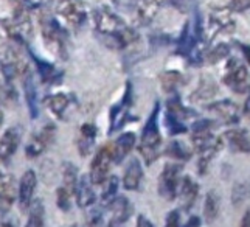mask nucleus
<instances>
[{"instance_id": "1", "label": "nucleus", "mask_w": 250, "mask_h": 227, "mask_svg": "<svg viewBox=\"0 0 250 227\" xmlns=\"http://www.w3.org/2000/svg\"><path fill=\"white\" fill-rule=\"evenodd\" d=\"M93 23L112 48H123L135 39V33L107 8H98L93 13Z\"/></svg>"}, {"instance_id": "2", "label": "nucleus", "mask_w": 250, "mask_h": 227, "mask_svg": "<svg viewBox=\"0 0 250 227\" xmlns=\"http://www.w3.org/2000/svg\"><path fill=\"white\" fill-rule=\"evenodd\" d=\"M159 115H160V103H156L148 121H146V125L143 126L142 137H140L139 151L148 165L156 162L160 156L162 136L159 129Z\"/></svg>"}, {"instance_id": "3", "label": "nucleus", "mask_w": 250, "mask_h": 227, "mask_svg": "<svg viewBox=\"0 0 250 227\" xmlns=\"http://www.w3.org/2000/svg\"><path fill=\"white\" fill-rule=\"evenodd\" d=\"M41 28H42V38H44L47 48L55 56L65 59L67 58V39L61 27L53 21L44 19L41 23Z\"/></svg>"}, {"instance_id": "4", "label": "nucleus", "mask_w": 250, "mask_h": 227, "mask_svg": "<svg viewBox=\"0 0 250 227\" xmlns=\"http://www.w3.org/2000/svg\"><path fill=\"white\" fill-rule=\"evenodd\" d=\"M55 136H56V126L55 123L48 121V123H45L30 137V142L25 146V156L28 159H36L41 154H44L48 150V146L53 143Z\"/></svg>"}, {"instance_id": "5", "label": "nucleus", "mask_w": 250, "mask_h": 227, "mask_svg": "<svg viewBox=\"0 0 250 227\" xmlns=\"http://www.w3.org/2000/svg\"><path fill=\"white\" fill-rule=\"evenodd\" d=\"M56 13L72 28H80L87 17V11L81 0H59Z\"/></svg>"}, {"instance_id": "6", "label": "nucleus", "mask_w": 250, "mask_h": 227, "mask_svg": "<svg viewBox=\"0 0 250 227\" xmlns=\"http://www.w3.org/2000/svg\"><path fill=\"white\" fill-rule=\"evenodd\" d=\"M180 173H182V165L177 163H167L162 170L159 178V195L167 201H172L177 196V190L180 184Z\"/></svg>"}, {"instance_id": "7", "label": "nucleus", "mask_w": 250, "mask_h": 227, "mask_svg": "<svg viewBox=\"0 0 250 227\" xmlns=\"http://www.w3.org/2000/svg\"><path fill=\"white\" fill-rule=\"evenodd\" d=\"M112 163H114V159H112L110 146L106 145L100 148L97 154L93 156L92 163H90V171H89V176H90V181L93 182V185H101L103 182L109 178Z\"/></svg>"}, {"instance_id": "8", "label": "nucleus", "mask_w": 250, "mask_h": 227, "mask_svg": "<svg viewBox=\"0 0 250 227\" xmlns=\"http://www.w3.org/2000/svg\"><path fill=\"white\" fill-rule=\"evenodd\" d=\"M224 83L236 93L247 92L250 89L247 83V68L239 64L236 59H230L227 64V73L224 75Z\"/></svg>"}, {"instance_id": "9", "label": "nucleus", "mask_w": 250, "mask_h": 227, "mask_svg": "<svg viewBox=\"0 0 250 227\" xmlns=\"http://www.w3.org/2000/svg\"><path fill=\"white\" fill-rule=\"evenodd\" d=\"M132 106V86L131 83H127L126 89H125V95L123 100L117 103L114 108L110 109V133L112 131H118L122 129L131 117L129 115V109Z\"/></svg>"}, {"instance_id": "10", "label": "nucleus", "mask_w": 250, "mask_h": 227, "mask_svg": "<svg viewBox=\"0 0 250 227\" xmlns=\"http://www.w3.org/2000/svg\"><path fill=\"white\" fill-rule=\"evenodd\" d=\"M19 78L22 80L23 95H25V101H27L30 117L34 120L39 117V93H38V86H36V81H34L30 66L25 68Z\"/></svg>"}, {"instance_id": "11", "label": "nucleus", "mask_w": 250, "mask_h": 227, "mask_svg": "<svg viewBox=\"0 0 250 227\" xmlns=\"http://www.w3.org/2000/svg\"><path fill=\"white\" fill-rule=\"evenodd\" d=\"M17 198V185L13 173L0 167V208L10 210Z\"/></svg>"}, {"instance_id": "12", "label": "nucleus", "mask_w": 250, "mask_h": 227, "mask_svg": "<svg viewBox=\"0 0 250 227\" xmlns=\"http://www.w3.org/2000/svg\"><path fill=\"white\" fill-rule=\"evenodd\" d=\"M38 187V176L33 170H27L17 185V199L23 210H28L30 204L34 201V191Z\"/></svg>"}, {"instance_id": "13", "label": "nucleus", "mask_w": 250, "mask_h": 227, "mask_svg": "<svg viewBox=\"0 0 250 227\" xmlns=\"http://www.w3.org/2000/svg\"><path fill=\"white\" fill-rule=\"evenodd\" d=\"M22 140L21 126H10L0 136V162H8L16 154Z\"/></svg>"}, {"instance_id": "14", "label": "nucleus", "mask_w": 250, "mask_h": 227, "mask_svg": "<svg viewBox=\"0 0 250 227\" xmlns=\"http://www.w3.org/2000/svg\"><path fill=\"white\" fill-rule=\"evenodd\" d=\"M75 103H76L75 95L68 92H58L53 95H48L45 98V106L58 120H64L67 117L68 109H70Z\"/></svg>"}, {"instance_id": "15", "label": "nucleus", "mask_w": 250, "mask_h": 227, "mask_svg": "<svg viewBox=\"0 0 250 227\" xmlns=\"http://www.w3.org/2000/svg\"><path fill=\"white\" fill-rule=\"evenodd\" d=\"M75 201L78 207L81 208H87L90 205L95 204L97 201V193L93 190V182L90 181L89 173L83 174L78 179V184H76V190H75Z\"/></svg>"}, {"instance_id": "16", "label": "nucleus", "mask_w": 250, "mask_h": 227, "mask_svg": "<svg viewBox=\"0 0 250 227\" xmlns=\"http://www.w3.org/2000/svg\"><path fill=\"white\" fill-rule=\"evenodd\" d=\"M107 207H109V212L112 215L110 223L118 224V226L126 223L129 218H131L132 210H134L131 201H129L126 196H115L107 204Z\"/></svg>"}, {"instance_id": "17", "label": "nucleus", "mask_w": 250, "mask_h": 227, "mask_svg": "<svg viewBox=\"0 0 250 227\" xmlns=\"http://www.w3.org/2000/svg\"><path fill=\"white\" fill-rule=\"evenodd\" d=\"M135 142H137V137L134 133H125L120 137H117V140L112 145H109L114 163H122L126 159V156L134 150Z\"/></svg>"}, {"instance_id": "18", "label": "nucleus", "mask_w": 250, "mask_h": 227, "mask_svg": "<svg viewBox=\"0 0 250 227\" xmlns=\"http://www.w3.org/2000/svg\"><path fill=\"white\" fill-rule=\"evenodd\" d=\"M197 191H199V185H197L191 178L187 176L180 181L177 196H179L180 207H182L184 210H189V208L193 207L194 201L197 198Z\"/></svg>"}, {"instance_id": "19", "label": "nucleus", "mask_w": 250, "mask_h": 227, "mask_svg": "<svg viewBox=\"0 0 250 227\" xmlns=\"http://www.w3.org/2000/svg\"><path fill=\"white\" fill-rule=\"evenodd\" d=\"M142 179H143V167H142V162L134 157V159L129 160L127 167L125 170L123 174V187L129 191H134L140 187L142 184Z\"/></svg>"}, {"instance_id": "20", "label": "nucleus", "mask_w": 250, "mask_h": 227, "mask_svg": "<svg viewBox=\"0 0 250 227\" xmlns=\"http://www.w3.org/2000/svg\"><path fill=\"white\" fill-rule=\"evenodd\" d=\"M97 134H98V129L93 123H84L81 126L78 140H76V148H78V151L83 157H85L92 151L95 140H97Z\"/></svg>"}, {"instance_id": "21", "label": "nucleus", "mask_w": 250, "mask_h": 227, "mask_svg": "<svg viewBox=\"0 0 250 227\" xmlns=\"http://www.w3.org/2000/svg\"><path fill=\"white\" fill-rule=\"evenodd\" d=\"M224 138L227 140V145L231 151L238 153H250V136L246 129H231L227 131Z\"/></svg>"}, {"instance_id": "22", "label": "nucleus", "mask_w": 250, "mask_h": 227, "mask_svg": "<svg viewBox=\"0 0 250 227\" xmlns=\"http://www.w3.org/2000/svg\"><path fill=\"white\" fill-rule=\"evenodd\" d=\"M210 111L216 112L218 115L226 121V123H238L239 121V115H238V108L233 101L230 100H222V101H216L211 103L210 106H207Z\"/></svg>"}, {"instance_id": "23", "label": "nucleus", "mask_w": 250, "mask_h": 227, "mask_svg": "<svg viewBox=\"0 0 250 227\" xmlns=\"http://www.w3.org/2000/svg\"><path fill=\"white\" fill-rule=\"evenodd\" d=\"M45 223V207L42 199H34L28 207V218L25 227H44Z\"/></svg>"}, {"instance_id": "24", "label": "nucleus", "mask_w": 250, "mask_h": 227, "mask_svg": "<svg viewBox=\"0 0 250 227\" xmlns=\"http://www.w3.org/2000/svg\"><path fill=\"white\" fill-rule=\"evenodd\" d=\"M34 63H36V66H38V73H39V76H41L42 83H45V84H53V83H56V81L61 80L62 72H61V70H58V68H56L55 66H51V64L45 63V61L36 59V58H34Z\"/></svg>"}, {"instance_id": "25", "label": "nucleus", "mask_w": 250, "mask_h": 227, "mask_svg": "<svg viewBox=\"0 0 250 227\" xmlns=\"http://www.w3.org/2000/svg\"><path fill=\"white\" fill-rule=\"evenodd\" d=\"M78 179H80L78 168H76L72 162H64V165H62V187H65L70 193H73V196H75Z\"/></svg>"}, {"instance_id": "26", "label": "nucleus", "mask_w": 250, "mask_h": 227, "mask_svg": "<svg viewBox=\"0 0 250 227\" xmlns=\"http://www.w3.org/2000/svg\"><path fill=\"white\" fill-rule=\"evenodd\" d=\"M167 112H169V114H172L174 117H177L179 120H185V118H188V115H196V112L194 111H191V109H187L184 104H182V101H180V97L176 93L174 97L172 98H169L168 101H167Z\"/></svg>"}, {"instance_id": "27", "label": "nucleus", "mask_w": 250, "mask_h": 227, "mask_svg": "<svg viewBox=\"0 0 250 227\" xmlns=\"http://www.w3.org/2000/svg\"><path fill=\"white\" fill-rule=\"evenodd\" d=\"M165 153H167V156H171L179 160H188L189 157H191V150L180 140L169 142L168 146L165 148Z\"/></svg>"}, {"instance_id": "28", "label": "nucleus", "mask_w": 250, "mask_h": 227, "mask_svg": "<svg viewBox=\"0 0 250 227\" xmlns=\"http://www.w3.org/2000/svg\"><path fill=\"white\" fill-rule=\"evenodd\" d=\"M101 185H103L101 201L107 205L110 201L117 196V191H118V187H120V181H118L117 176H109Z\"/></svg>"}, {"instance_id": "29", "label": "nucleus", "mask_w": 250, "mask_h": 227, "mask_svg": "<svg viewBox=\"0 0 250 227\" xmlns=\"http://www.w3.org/2000/svg\"><path fill=\"white\" fill-rule=\"evenodd\" d=\"M219 213V196L216 191H210L205 198V207H204V215L207 221L211 223Z\"/></svg>"}, {"instance_id": "30", "label": "nucleus", "mask_w": 250, "mask_h": 227, "mask_svg": "<svg viewBox=\"0 0 250 227\" xmlns=\"http://www.w3.org/2000/svg\"><path fill=\"white\" fill-rule=\"evenodd\" d=\"M162 5V0H140L139 3V16L143 22H149L154 14L157 13L159 6Z\"/></svg>"}, {"instance_id": "31", "label": "nucleus", "mask_w": 250, "mask_h": 227, "mask_svg": "<svg viewBox=\"0 0 250 227\" xmlns=\"http://www.w3.org/2000/svg\"><path fill=\"white\" fill-rule=\"evenodd\" d=\"M73 193H70L65 187H58L56 190V204H58V208L62 212H68L73 205Z\"/></svg>"}, {"instance_id": "32", "label": "nucleus", "mask_w": 250, "mask_h": 227, "mask_svg": "<svg viewBox=\"0 0 250 227\" xmlns=\"http://www.w3.org/2000/svg\"><path fill=\"white\" fill-rule=\"evenodd\" d=\"M182 84V75L179 72H167L162 76V87L167 92H176L177 87Z\"/></svg>"}, {"instance_id": "33", "label": "nucleus", "mask_w": 250, "mask_h": 227, "mask_svg": "<svg viewBox=\"0 0 250 227\" xmlns=\"http://www.w3.org/2000/svg\"><path fill=\"white\" fill-rule=\"evenodd\" d=\"M165 126L168 129V133L171 136H176V134H184L187 133V126L184 125L182 120H179L177 117H174L172 114L165 112Z\"/></svg>"}, {"instance_id": "34", "label": "nucleus", "mask_w": 250, "mask_h": 227, "mask_svg": "<svg viewBox=\"0 0 250 227\" xmlns=\"http://www.w3.org/2000/svg\"><path fill=\"white\" fill-rule=\"evenodd\" d=\"M249 196H250V185L249 184H238L233 188L231 201H233V204H239V203H243L244 199H247Z\"/></svg>"}, {"instance_id": "35", "label": "nucleus", "mask_w": 250, "mask_h": 227, "mask_svg": "<svg viewBox=\"0 0 250 227\" xmlns=\"http://www.w3.org/2000/svg\"><path fill=\"white\" fill-rule=\"evenodd\" d=\"M214 123L208 118H201L196 120L194 123L191 125V134H199V133H210L213 129Z\"/></svg>"}, {"instance_id": "36", "label": "nucleus", "mask_w": 250, "mask_h": 227, "mask_svg": "<svg viewBox=\"0 0 250 227\" xmlns=\"http://www.w3.org/2000/svg\"><path fill=\"white\" fill-rule=\"evenodd\" d=\"M165 227H180V216H179V210H172L168 213L167 221H165Z\"/></svg>"}, {"instance_id": "37", "label": "nucleus", "mask_w": 250, "mask_h": 227, "mask_svg": "<svg viewBox=\"0 0 250 227\" xmlns=\"http://www.w3.org/2000/svg\"><path fill=\"white\" fill-rule=\"evenodd\" d=\"M231 8L235 11H246L250 8V0H231Z\"/></svg>"}, {"instance_id": "38", "label": "nucleus", "mask_w": 250, "mask_h": 227, "mask_svg": "<svg viewBox=\"0 0 250 227\" xmlns=\"http://www.w3.org/2000/svg\"><path fill=\"white\" fill-rule=\"evenodd\" d=\"M87 227H103V216L100 213L92 215V218L87 223Z\"/></svg>"}, {"instance_id": "39", "label": "nucleus", "mask_w": 250, "mask_h": 227, "mask_svg": "<svg viewBox=\"0 0 250 227\" xmlns=\"http://www.w3.org/2000/svg\"><path fill=\"white\" fill-rule=\"evenodd\" d=\"M135 227H156V226H154L145 215H139V218H137V224H135Z\"/></svg>"}, {"instance_id": "40", "label": "nucleus", "mask_w": 250, "mask_h": 227, "mask_svg": "<svg viewBox=\"0 0 250 227\" xmlns=\"http://www.w3.org/2000/svg\"><path fill=\"white\" fill-rule=\"evenodd\" d=\"M201 226V220L199 216H191L188 220V223L185 224V227H199Z\"/></svg>"}, {"instance_id": "41", "label": "nucleus", "mask_w": 250, "mask_h": 227, "mask_svg": "<svg viewBox=\"0 0 250 227\" xmlns=\"http://www.w3.org/2000/svg\"><path fill=\"white\" fill-rule=\"evenodd\" d=\"M241 227H250V212H246L243 221H241Z\"/></svg>"}, {"instance_id": "42", "label": "nucleus", "mask_w": 250, "mask_h": 227, "mask_svg": "<svg viewBox=\"0 0 250 227\" xmlns=\"http://www.w3.org/2000/svg\"><path fill=\"white\" fill-rule=\"evenodd\" d=\"M241 50H243V53H244V56H246V59L250 63V47L249 45H243V44H241Z\"/></svg>"}, {"instance_id": "43", "label": "nucleus", "mask_w": 250, "mask_h": 227, "mask_svg": "<svg viewBox=\"0 0 250 227\" xmlns=\"http://www.w3.org/2000/svg\"><path fill=\"white\" fill-rule=\"evenodd\" d=\"M244 112L247 114V115H250V95H249L247 100H246V104H244Z\"/></svg>"}, {"instance_id": "44", "label": "nucleus", "mask_w": 250, "mask_h": 227, "mask_svg": "<svg viewBox=\"0 0 250 227\" xmlns=\"http://www.w3.org/2000/svg\"><path fill=\"white\" fill-rule=\"evenodd\" d=\"M2 227H16V224H14L13 221H5V223L2 224Z\"/></svg>"}, {"instance_id": "45", "label": "nucleus", "mask_w": 250, "mask_h": 227, "mask_svg": "<svg viewBox=\"0 0 250 227\" xmlns=\"http://www.w3.org/2000/svg\"><path fill=\"white\" fill-rule=\"evenodd\" d=\"M107 227H120V226H118V224H114V223H109Z\"/></svg>"}, {"instance_id": "46", "label": "nucleus", "mask_w": 250, "mask_h": 227, "mask_svg": "<svg viewBox=\"0 0 250 227\" xmlns=\"http://www.w3.org/2000/svg\"><path fill=\"white\" fill-rule=\"evenodd\" d=\"M70 227H76V224H73V226H70Z\"/></svg>"}]
</instances>
